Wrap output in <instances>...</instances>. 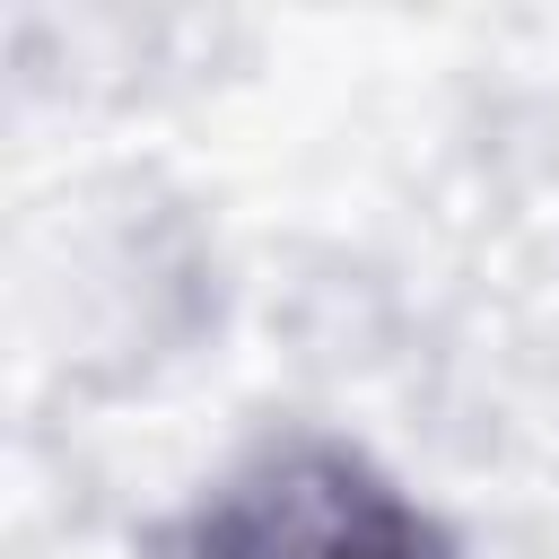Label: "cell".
Masks as SVG:
<instances>
[{
	"instance_id": "obj_1",
	"label": "cell",
	"mask_w": 559,
	"mask_h": 559,
	"mask_svg": "<svg viewBox=\"0 0 559 559\" xmlns=\"http://www.w3.org/2000/svg\"><path fill=\"white\" fill-rule=\"evenodd\" d=\"M210 559H428V542L349 463H288L210 524Z\"/></svg>"
}]
</instances>
